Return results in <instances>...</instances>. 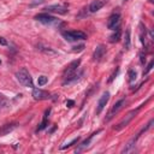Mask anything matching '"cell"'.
I'll return each mask as SVG.
<instances>
[{
  "instance_id": "1",
  "label": "cell",
  "mask_w": 154,
  "mask_h": 154,
  "mask_svg": "<svg viewBox=\"0 0 154 154\" xmlns=\"http://www.w3.org/2000/svg\"><path fill=\"white\" fill-rule=\"evenodd\" d=\"M16 78L23 87H27V88H33L34 87V83H33V78L30 76V73L28 72V70L25 67L21 69L19 71L16 72Z\"/></svg>"
},
{
  "instance_id": "2",
  "label": "cell",
  "mask_w": 154,
  "mask_h": 154,
  "mask_svg": "<svg viewBox=\"0 0 154 154\" xmlns=\"http://www.w3.org/2000/svg\"><path fill=\"white\" fill-rule=\"evenodd\" d=\"M63 36H64L66 41H69V42L77 41V40H85V39H87V35H85L83 31H79V30L64 31V33H63Z\"/></svg>"
},
{
  "instance_id": "3",
  "label": "cell",
  "mask_w": 154,
  "mask_h": 154,
  "mask_svg": "<svg viewBox=\"0 0 154 154\" xmlns=\"http://www.w3.org/2000/svg\"><path fill=\"white\" fill-rule=\"evenodd\" d=\"M137 111H139V108H137V110H135V111H131V112H129L128 113V115L127 116H125V118H123L122 119V121L121 122H119L117 125H116V127H115V130H122L123 128H125V127H127V125L131 122V121H133V118L136 116V113H137Z\"/></svg>"
},
{
  "instance_id": "4",
  "label": "cell",
  "mask_w": 154,
  "mask_h": 154,
  "mask_svg": "<svg viewBox=\"0 0 154 154\" xmlns=\"http://www.w3.org/2000/svg\"><path fill=\"white\" fill-rule=\"evenodd\" d=\"M124 102H125V100H124V99H121V100H119V101H117L116 104L112 106L111 111L108 112V116H107V118H106V122L111 121V119H112L113 117H115V116L117 115V113H118L119 111L122 110V107L124 106Z\"/></svg>"
},
{
  "instance_id": "5",
  "label": "cell",
  "mask_w": 154,
  "mask_h": 154,
  "mask_svg": "<svg viewBox=\"0 0 154 154\" xmlns=\"http://www.w3.org/2000/svg\"><path fill=\"white\" fill-rule=\"evenodd\" d=\"M119 23H121V15L118 12L117 13H112L110 16V18L107 21V28L110 30H115L116 28H118Z\"/></svg>"
},
{
  "instance_id": "6",
  "label": "cell",
  "mask_w": 154,
  "mask_h": 154,
  "mask_svg": "<svg viewBox=\"0 0 154 154\" xmlns=\"http://www.w3.org/2000/svg\"><path fill=\"white\" fill-rule=\"evenodd\" d=\"M35 19L41 22V23H43V24H52V23H54V22H57L55 17L51 16L48 13H39V15L35 16Z\"/></svg>"
},
{
  "instance_id": "7",
  "label": "cell",
  "mask_w": 154,
  "mask_h": 154,
  "mask_svg": "<svg viewBox=\"0 0 154 154\" xmlns=\"http://www.w3.org/2000/svg\"><path fill=\"white\" fill-rule=\"evenodd\" d=\"M47 12H55V13H59V15H65L67 13V7L65 5H49L45 9Z\"/></svg>"
},
{
  "instance_id": "8",
  "label": "cell",
  "mask_w": 154,
  "mask_h": 154,
  "mask_svg": "<svg viewBox=\"0 0 154 154\" xmlns=\"http://www.w3.org/2000/svg\"><path fill=\"white\" fill-rule=\"evenodd\" d=\"M108 100H110V93L105 92L104 94H102L101 98H100V100H99L98 108H96V115H100V113L102 112V110L105 108V106H106V104L108 102Z\"/></svg>"
},
{
  "instance_id": "9",
  "label": "cell",
  "mask_w": 154,
  "mask_h": 154,
  "mask_svg": "<svg viewBox=\"0 0 154 154\" xmlns=\"http://www.w3.org/2000/svg\"><path fill=\"white\" fill-rule=\"evenodd\" d=\"M33 96H34V99L35 100H46V99L51 98V94L48 92H46V90L35 88L33 90Z\"/></svg>"
},
{
  "instance_id": "10",
  "label": "cell",
  "mask_w": 154,
  "mask_h": 154,
  "mask_svg": "<svg viewBox=\"0 0 154 154\" xmlns=\"http://www.w3.org/2000/svg\"><path fill=\"white\" fill-rule=\"evenodd\" d=\"M79 64H81V60H79V59L73 60L72 63H70V64L66 66V69L64 70V77L65 76H69V75H71V73H73L75 71H77Z\"/></svg>"
},
{
  "instance_id": "11",
  "label": "cell",
  "mask_w": 154,
  "mask_h": 154,
  "mask_svg": "<svg viewBox=\"0 0 154 154\" xmlns=\"http://www.w3.org/2000/svg\"><path fill=\"white\" fill-rule=\"evenodd\" d=\"M17 128V123H7V124H4L3 127H0V137L1 136H5L10 134L11 131H13Z\"/></svg>"
},
{
  "instance_id": "12",
  "label": "cell",
  "mask_w": 154,
  "mask_h": 154,
  "mask_svg": "<svg viewBox=\"0 0 154 154\" xmlns=\"http://www.w3.org/2000/svg\"><path fill=\"white\" fill-rule=\"evenodd\" d=\"M82 71H79V72H73V73H71V75H69V76H65L64 77V82H63V84L64 85H66V84H71V83H73V82H76V81H78L79 79V77L82 76Z\"/></svg>"
},
{
  "instance_id": "13",
  "label": "cell",
  "mask_w": 154,
  "mask_h": 154,
  "mask_svg": "<svg viewBox=\"0 0 154 154\" xmlns=\"http://www.w3.org/2000/svg\"><path fill=\"white\" fill-rule=\"evenodd\" d=\"M105 5V1H102V0H94V1L89 5V11L92 13L94 12H98L99 10L102 9V6Z\"/></svg>"
},
{
  "instance_id": "14",
  "label": "cell",
  "mask_w": 154,
  "mask_h": 154,
  "mask_svg": "<svg viewBox=\"0 0 154 154\" xmlns=\"http://www.w3.org/2000/svg\"><path fill=\"white\" fill-rule=\"evenodd\" d=\"M105 52H106V48H105V46H102V45H100V46H98V47H96V49H95V52H94V59H95L96 61L101 60V58H102V57H104Z\"/></svg>"
},
{
  "instance_id": "15",
  "label": "cell",
  "mask_w": 154,
  "mask_h": 154,
  "mask_svg": "<svg viewBox=\"0 0 154 154\" xmlns=\"http://www.w3.org/2000/svg\"><path fill=\"white\" fill-rule=\"evenodd\" d=\"M121 36H122V30L119 29V27H118L115 29V33L110 36V41L111 42H118L119 40H121Z\"/></svg>"
},
{
  "instance_id": "16",
  "label": "cell",
  "mask_w": 154,
  "mask_h": 154,
  "mask_svg": "<svg viewBox=\"0 0 154 154\" xmlns=\"http://www.w3.org/2000/svg\"><path fill=\"white\" fill-rule=\"evenodd\" d=\"M99 133H100V130H99V131H96V133H94V134H92V135H90L89 137H88L87 140H85L84 142H82V145L79 146V148H78V149H77L76 152H81V151H83V149H84V148H87V147L89 146V143H90V141H92V139L94 137V136H95L96 134H99Z\"/></svg>"
},
{
  "instance_id": "17",
  "label": "cell",
  "mask_w": 154,
  "mask_h": 154,
  "mask_svg": "<svg viewBox=\"0 0 154 154\" xmlns=\"http://www.w3.org/2000/svg\"><path fill=\"white\" fill-rule=\"evenodd\" d=\"M49 111H51V110H47V111H46V113H45V116H43L42 122H41V124H40V127L37 128L36 131H40V130H42V129H45V128L47 127V118H48V115H49Z\"/></svg>"
},
{
  "instance_id": "18",
  "label": "cell",
  "mask_w": 154,
  "mask_h": 154,
  "mask_svg": "<svg viewBox=\"0 0 154 154\" xmlns=\"http://www.w3.org/2000/svg\"><path fill=\"white\" fill-rule=\"evenodd\" d=\"M124 47H125V49H130V30H129V29L125 31V36H124Z\"/></svg>"
},
{
  "instance_id": "19",
  "label": "cell",
  "mask_w": 154,
  "mask_h": 154,
  "mask_svg": "<svg viewBox=\"0 0 154 154\" xmlns=\"http://www.w3.org/2000/svg\"><path fill=\"white\" fill-rule=\"evenodd\" d=\"M7 104H9L7 99L5 98L4 95L0 94V111H3L4 108H6V107H7Z\"/></svg>"
},
{
  "instance_id": "20",
  "label": "cell",
  "mask_w": 154,
  "mask_h": 154,
  "mask_svg": "<svg viewBox=\"0 0 154 154\" xmlns=\"http://www.w3.org/2000/svg\"><path fill=\"white\" fill-rule=\"evenodd\" d=\"M136 76H137V75H136V71H135V70H133V69L129 70V82H130V83H133V82L135 81Z\"/></svg>"
},
{
  "instance_id": "21",
  "label": "cell",
  "mask_w": 154,
  "mask_h": 154,
  "mask_svg": "<svg viewBox=\"0 0 154 154\" xmlns=\"http://www.w3.org/2000/svg\"><path fill=\"white\" fill-rule=\"evenodd\" d=\"M47 81H48V78L46 77V76H40L39 78H37V83H39V85H45L47 83Z\"/></svg>"
},
{
  "instance_id": "22",
  "label": "cell",
  "mask_w": 154,
  "mask_h": 154,
  "mask_svg": "<svg viewBox=\"0 0 154 154\" xmlns=\"http://www.w3.org/2000/svg\"><path fill=\"white\" fill-rule=\"evenodd\" d=\"M79 141V137H77V139H73L69 145H65V146H61V149H65V148H67V147H71V146H73L75 143H77V142Z\"/></svg>"
},
{
  "instance_id": "23",
  "label": "cell",
  "mask_w": 154,
  "mask_h": 154,
  "mask_svg": "<svg viewBox=\"0 0 154 154\" xmlns=\"http://www.w3.org/2000/svg\"><path fill=\"white\" fill-rule=\"evenodd\" d=\"M153 65H154V60H151V61H149V64H148V66H147V69L143 71V76H145V75H147V73L153 69Z\"/></svg>"
},
{
  "instance_id": "24",
  "label": "cell",
  "mask_w": 154,
  "mask_h": 154,
  "mask_svg": "<svg viewBox=\"0 0 154 154\" xmlns=\"http://www.w3.org/2000/svg\"><path fill=\"white\" fill-rule=\"evenodd\" d=\"M118 72H119V69H118V67H117V69H116L115 71H113V72H112V75L110 76V78H108V82H112V81H113V79H115V78H116V76L118 75Z\"/></svg>"
},
{
  "instance_id": "25",
  "label": "cell",
  "mask_w": 154,
  "mask_h": 154,
  "mask_svg": "<svg viewBox=\"0 0 154 154\" xmlns=\"http://www.w3.org/2000/svg\"><path fill=\"white\" fill-rule=\"evenodd\" d=\"M83 49H84V45H78V46L72 47L73 52H81V51H83Z\"/></svg>"
},
{
  "instance_id": "26",
  "label": "cell",
  "mask_w": 154,
  "mask_h": 154,
  "mask_svg": "<svg viewBox=\"0 0 154 154\" xmlns=\"http://www.w3.org/2000/svg\"><path fill=\"white\" fill-rule=\"evenodd\" d=\"M42 51H43V52H45V53H46V54H51V55H55V54H57V53L54 52V51H52V49H49V48H48V49H47V48H43Z\"/></svg>"
},
{
  "instance_id": "27",
  "label": "cell",
  "mask_w": 154,
  "mask_h": 154,
  "mask_svg": "<svg viewBox=\"0 0 154 154\" xmlns=\"http://www.w3.org/2000/svg\"><path fill=\"white\" fill-rule=\"evenodd\" d=\"M73 105H75V101H72V100H67L66 101V106L67 107H72Z\"/></svg>"
},
{
  "instance_id": "28",
  "label": "cell",
  "mask_w": 154,
  "mask_h": 154,
  "mask_svg": "<svg viewBox=\"0 0 154 154\" xmlns=\"http://www.w3.org/2000/svg\"><path fill=\"white\" fill-rule=\"evenodd\" d=\"M0 45H3V46H6V45H7L6 40H5L4 37H0Z\"/></svg>"
},
{
  "instance_id": "29",
  "label": "cell",
  "mask_w": 154,
  "mask_h": 154,
  "mask_svg": "<svg viewBox=\"0 0 154 154\" xmlns=\"http://www.w3.org/2000/svg\"><path fill=\"white\" fill-rule=\"evenodd\" d=\"M145 60H146L145 55H143V54H141V63H142V64H145Z\"/></svg>"
},
{
  "instance_id": "30",
  "label": "cell",
  "mask_w": 154,
  "mask_h": 154,
  "mask_svg": "<svg viewBox=\"0 0 154 154\" xmlns=\"http://www.w3.org/2000/svg\"><path fill=\"white\" fill-rule=\"evenodd\" d=\"M123 1H124V3H125V1H128V0H123Z\"/></svg>"
},
{
  "instance_id": "31",
  "label": "cell",
  "mask_w": 154,
  "mask_h": 154,
  "mask_svg": "<svg viewBox=\"0 0 154 154\" xmlns=\"http://www.w3.org/2000/svg\"><path fill=\"white\" fill-rule=\"evenodd\" d=\"M0 64H1V59H0Z\"/></svg>"
}]
</instances>
